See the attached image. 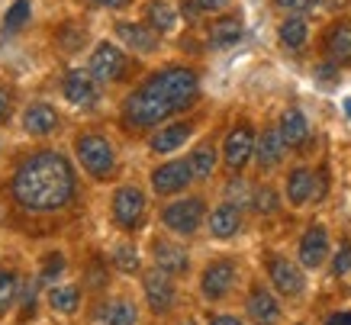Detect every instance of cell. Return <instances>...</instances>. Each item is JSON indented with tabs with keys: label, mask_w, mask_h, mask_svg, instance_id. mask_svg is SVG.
I'll use <instances>...</instances> for the list:
<instances>
[{
	"label": "cell",
	"mask_w": 351,
	"mask_h": 325,
	"mask_svg": "<svg viewBox=\"0 0 351 325\" xmlns=\"http://www.w3.org/2000/svg\"><path fill=\"white\" fill-rule=\"evenodd\" d=\"M332 254V241H329V229L322 222H309L306 232L300 235L297 241V261L306 267V271H316L329 261Z\"/></svg>",
	"instance_id": "12"
},
{
	"label": "cell",
	"mask_w": 351,
	"mask_h": 325,
	"mask_svg": "<svg viewBox=\"0 0 351 325\" xmlns=\"http://www.w3.org/2000/svg\"><path fill=\"white\" fill-rule=\"evenodd\" d=\"M203 222H206V200H203L200 193L174 200V203H168V206L161 210V226L168 232H174V235H184V239L197 235Z\"/></svg>",
	"instance_id": "6"
},
{
	"label": "cell",
	"mask_w": 351,
	"mask_h": 325,
	"mask_svg": "<svg viewBox=\"0 0 351 325\" xmlns=\"http://www.w3.org/2000/svg\"><path fill=\"white\" fill-rule=\"evenodd\" d=\"M200 100V74L191 64H165L152 71L119 106V123L132 132L165 126L171 116H181Z\"/></svg>",
	"instance_id": "1"
},
{
	"label": "cell",
	"mask_w": 351,
	"mask_h": 325,
	"mask_svg": "<svg viewBox=\"0 0 351 325\" xmlns=\"http://www.w3.org/2000/svg\"><path fill=\"white\" fill-rule=\"evenodd\" d=\"M181 325H197V322H193V319H184V322Z\"/></svg>",
	"instance_id": "45"
},
{
	"label": "cell",
	"mask_w": 351,
	"mask_h": 325,
	"mask_svg": "<svg viewBox=\"0 0 351 325\" xmlns=\"http://www.w3.org/2000/svg\"><path fill=\"white\" fill-rule=\"evenodd\" d=\"M255 145H258V132L248 119H235L229 132L223 139V165L229 174H242L252 158H255Z\"/></svg>",
	"instance_id": "7"
},
{
	"label": "cell",
	"mask_w": 351,
	"mask_h": 325,
	"mask_svg": "<svg viewBox=\"0 0 351 325\" xmlns=\"http://www.w3.org/2000/svg\"><path fill=\"white\" fill-rule=\"evenodd\" d=\"M62 271H64V254L62 252H52L43 261V271H39V277H36V280H39V283H52Z\"/></svg>",
	"instance_id": "36"
},
{
	"label": "cell",
	"mask_w": 351,
	"mask_h": 325,
	"mask_svg": "<svg viewBox=\"0 0 351 325\" xmlns=\"http://www.w3.org/2000/svg\"><path fill=\"white\" fill-rule=\"evenodd\" d=\"M90 325H138V309L136 303H129L123 296L119 300H104V303H97Z\"/></svg>",
	"instance_id": "24"
},
{
	"label": "cell",
	"mask_w": 351,
	"mask_h": 325,
	"mask_svg": "<svg viewBox=\"0 0 351 325\" xmlns=\"http://www.w3.org/2000/svg\"><path fill=\"white\" fill-rule=\"evenodd\" d=\"M84 3L94 10H126L132 0H84Z\"/></svg>",
	"instance_id": "38"
},
{
	"label": "cell",
	"mask_w": 351,
	"mask_h": 325,
	"mask_svg": "<svg viewBox=\"0 0 351 325\" xmlns=\"http://www.w3.org/2000/svg\"><path fill=\"white\" fill-rule=\"evenodd\" d=\"M20 126H23V132H26V136L45 139V136H52V132H58V126H62V113H58L52 104L36 100V104H29L26 110H23Z\"/></svg>",
	"instance_id": "16"
},
{
	"label": "cell",
	"mask_w": 351,
	"mask_h": 325,
	"mask_svg": "<svg viewBox=\"0 0 351 325\" xmlns=\"http://www.w3.org/2000/svg\"><path fill=\"white\" fill-rule=\"evenodd\" d=\"M219 152L223 148H216V142L213 139H203L200 145L191 152V171H193V178L197 180H210L216 174V161H219Z\"/></svg>",
	"instance_id": "28"
},
{
	"label": "cell",
	"mask_w": 351,
	"mask_h": 325,
	"mask_svg": "<svg viewBox=\"0 0 351 325\" xmlns=\"http://www.w3.org/2000/svg\"><path fill=\"white\" fill-rule=\"evenodd\" d=\"M32 20V3L29 0H13L7 13H3V29H0V39H7V36H16L23 26H29Z\"/></svg>",
	"instance_id": "30"
},
{
	"label": "cell",
	"mask_w": 351,
	"mask_h": 325,
	"mask_svg": "<svg viewBox=\"0 0 351 325\" xmlns=\"http://www.w3.org/2000/svg\"><path fill=\"white\" fill-rule=\"evenodd\" d=\"M206 229H210V235L219 241H229L239 235V229H242V210L235 206V203H219L213 213H210V219H206Z\"/></svg>",
	"instance_id": "25"
},
{
	"label": "cell",
	"mask_w": 351,
	"mask_h": 325,
	"mask_svg": "<svg viewBox=\"0 0 351 325\" xmlns=\"http://www.w3.org/2000/svg\"><path fill=\"white\" fill-rule=\"evenodd\" d=\"M322 52L339 68H351V23H332L322 32Z\"/></svg>",
	"instance_id": "23"
},
{
	"label": "cell",
	"mask_w": 351,
	"mask_h": 325,
	"mask_svg": "<svg viewBox=\"0 0 351 325\" xmlns=\"http://www.w3.org/2000/svg\"><path fill=\"white\" fill-rule=\"evenodd\" d=\"M49 306H52V313L75 315L77 306H81V287H75V283H55V287H49Z\"/></svg>",
	"instance_id": "29"
},
{
	"label": "cell",
	"mask_w": 351,
	"mask_h": 325,
	"mask_svg": "<svg viewBox=\"0 0 351 325\" xmlns=\"http://www.w3.org/2000/svg\"><path fill=\"white\" fill-rule=\"evenodd\" d=\"M145 213H149V200H145V190L136 187V184H123V187L113 190V200H110V219L119 232H138L145 226Z\"/></svg>",
	"instance_id": "4"
},
{
	"label": "cell",
	"mask_w": 351,
	"mask_h": 325,
	"mask_svg": "<svg viewBox=\"0 0 351 325\" xmlns=\"http://www.w3.org/2000/svg\"><path fill=\"white\" fill-rule=\"evenodd\" d=\"M206 325H245V322L232 313H216V315H210V322Z\"/></svg>",
	"instance_id": "43"
},
{
	"label": "cell",
	"mask_w": 351,
	"mask_h": 325,
	"mask_svg": "<svg viewBox=\"0 0 351 325\" xmlns=\"http://www.w3.org/2000/svg\"><path fill=\"white\" fill-rule=\"evenodd\" d=\"M75 158L87 178L100 180V184L113 178V174H117V165H119L117 145H113L104 132H94V129H84V132L75 136Z\"/></svg>",
	"instance_id": "3"
},
{
	"label": "cell",
	"mask_w": 351,
	"mask_h": 325,
	"mask_svg": "<svg viewBox=\"0 0 351 325\" xmlns=\"http://www.w3.org/2000/svg\"><path fill=\"white\" fill-rule=\"evenodd\" d=\"M142 20L149 23L158 36H168V32H174V26H178L181 16H178V10L171 7L168 0H149V3L142 7Z\"/></svg>",
	"instance_id": "27"
},
{
	"label": "cell",
	"mask_w": 351,
	"mask_h": 325,
	"mask_svg": "<svg viewBox=\"0 0 351 325\" xmlns=\"http://www.w3.org/2000/svg\"><path fill=\"white\" fill-rule=\"evenodd\" d=\"M277 43L284 45L287 52L300 55L303 49H306L309 43V23L300 16V13H293V16H287V20L277 26Z\"/></svg>",
	"instance_id": "26"
},
{
	"label": "cell",
	"mask_w": 351,
	"mask_h": 325,
	"mask_svg": "<svg viewBox=\"0 0 351 325\" xmlns=\"http://www.w3.org/2000/svg\"><path fill=\"white\" fill-rule=\"evenodd\" d=\"M20 293V274L13 267H0V315H7Z\"/></svg>",
	"instance_id": "31"
},
{
	"label": "cell",
	"mask_w": 351,
	"mask_h": 325,
	"mask_svg": "<svg viewBox=\"0 0 351 325\" xmlns=\"http://www.w3.org/2000/svg\"><path fill=\"white\" fill-rule=\"evenodd\" d=\"M265 271H267V280H271V287H274V290L284 296V300H297V296H303V290H306L303 264H293L287 254L271 252L265 258Z\"/></svg>",
	"instance_id": "8"
},
{
	"label": "cell",
	"mask_w": 351,
	"mask_h": 325,
	"mask_svg": "<svg viewBox=\"0 0 351 325\" xmlns=\"http://www.w3.org/2000/svg\"><path fill=\"white\" fill-rule=\"evenodd\" d=\"M149 180H152L155 197H178V193H184L197 178H193L187 158H171V161L158 165V168H152Z\"/></svg>",
	"instance_id": "10"
},
{
	"label": "cell",
	"mask_w": 351,
	"mask_h": 325,
	"mask_svg": "<svg viewBox=\"0 0 351 325\" xmlns=\"http://www.w3.org/2000/svg\"><path fill=\"white\" fill-rule=\"evenodd\" d=\"M280 13H287V16H293V13H313L316 7H319V0H271Z\"/></svg>",
	"instance_id": "37"
},
{
	"label": "cell",
	"mask_w": 351,
	"mask_h": 325,
	"mask_svg": "<svg viewBox=\"0 0 351 325\" xmlns=\"http://www.w3.org/2000/svg\"><path fill=\"white\" fill-rule=\"evenodd\" d=\"M193 7L200 13H223L229 7V0H193Z\"/></svg>",
	"instance_id": "39"
},
{
	"label": "cell",
	"mask_w": 351,
	"mask_h": 325,
	"mask_svg": "<svg viewBox=\"0 0 351 325\" xmlns=\"http://www.w3.org/2000/svg\"><path fill=\"white\" fill-rule=\"evenodd\" d=\"M245 36V23L242 13H226V16H216L206 29V43L210 49H232V45L242 43Z\"/></svg>",
	"instance_id": "22"
},
{
	"label": "cell",
	"mask_w": 351,
	"mask_h": 325,
	"mask_svg": "<svg viewBox=\"0 0 351 325\" xmlns=\"http://www.w3.org/2000/svg\"><path fill=\"white\" fill-rule=\"evenodd\" d=\"M152 261L155 267L171 277H184V274L191 271V254L184 252L178 241H168V239H155L152 241Z\"/></svg>",
	"instance_id": "19"
},
{
	"label": "cell",
	"mask_w": 351,
	"mask_h": 325,
	"mask_svg": "<svg viewBox=\"0 0 351 325\" xmlns=\"http://www.w3.org/2000/svg\"><path fill=\"white\" fill-rule=\"evenodd\" d=\"M277 129H280V136H284L287 148H293V152H303V148L309 145V139H313L309 119L300 106H287V110L280 113V119H277Z\"/></svg>",
	"instance_id": "21"
},
{
	"label": "cell",
	"mask_w": 351,
	"mask_h": 325,
	"mask_svg": "<svg viewBox=\"0 0 351 325\" xmlns=\"http://www.w3.org/2000/svg\"><path fill=\"white\" fill-rule=\"evenodd\" d=\"M284 197L293 210L306 206L316 200V171L306 168V165H297V168L287 171V180H284Z\"/></svg>",
	"instance_id": "18"
},
{
	"label": "cell",
	"mask_w": 351,
	"mask_h": 325,
	"mask_svg": "<svg viewBox=\"0 0 351 325\" xmlns=\"http://www.w3.org/2000/svg\"><path fill=\"white\" fill-rule=\"evenodd\" d=\"M87 277H90V280H87V287H94V290H100V287H104V283H107V271H104V267H100V264H90V271H87Z\"/></svg>",
	"instance_id": "40"
},
{
	"label": "cell",
	"mask_w": 351,
	"mask_h": 325,
	"mask_svg": "<svg viewBox=\"0 0 351 325\" xmlns=\"http://www.w3.org/2000/svg\"><path fill=\"white\" fill-rule=\"evenodd\" d=\"M235 283H239V264L232 258H216L200 274V293L203 300L219 303V300H226L235 290Z\"/></svg>",
	"instance_id": "9"
},
{
	"label": "cell",
	"mask_w": 351,
	"mask_h": 325,
	"mask_svg": "<svg viewBox=\"0 0 351 325\" xmlns=\"http://www.w3.org/2000/svg\"><path fill=\"white\" fill-rule=\"evenodd\" d=\"M245 313H248V319L255 325H280V319H284V309L277 303V296L271 293L267 287H261V283H255V287L248 290V296H245Z\"/></svg>",
	"instance_id": "17"
},
{
	"label": "cell",
	"mask_w": 351,
	"mask_h": 325,
	"mask_svg": "<svg viewBox=\"0 0 351 325\" xmlns=\"http://www.w3.org/2000/svg\"><path fill=\"white\" fill-rule=\"evenodd\" d=\"M10 110H13V91L0 84V123L10 116Z\"/></svg>",
	"instance_id": "41"
},
{
	"label": "cell",
	"mask_w": 351,
	"mask_h": 325,
	"mask_svg": "<svg viewBox=\"0 0 351 325\" xmlns=\"http://www.w3.org/2000/svg\"><path fill=\"white\" fill-rule=\"evenodd\" d=\"M193 119H178V123H165L152 132L149 139V152L152 155H174V152H181L193 136Z\"/></svg>",
	"instance_id": "15"
},
{
	"label": "cell",
	"mask_w": 351,
	"mask_h": 325,
	"mask_svg": "<svg viewBox=\"0 0 351 325\" xmlns=\"http://www.w3.org/2000/svg\"><path fill=\"white\" fill-rule=\"evenodd\" d=\"M287 142L280 136V129L277 126H267L261 129V136H258V145H255V165L261 171H274L284 165V158H287Z\"/></svg>",
	"instance_id": "20"
},
{
	"label": "cell",
	"mask_w": 351,
	"mask_h": 325,
	"mask_svg": "<svg viewBox=\"0 0 351 325\" xmlns=\"http://www.w3.org/2000/svg\"><path fill=\"white\" fill-rule=\"evenodd\" d=\"M142 293H145V303L155 315H168L174 306H178V287H174V277L165 271H149L142 277Z\"/></svg>",
	"instance_id": "14"
},
{
	"label": "cell",
	"mask_w": 351,
	"mask_h": 325,
	"mask_svg": "<svg viewBox=\"0 0 351 325\" xmlns=\"http://www.w3.org/2000/svg\"><path fill=\"white\" fill-rule=\"evenodd\" d=\"M100 87L104 84L90 74V68H68L62 77V97L81 110H94L100 104Z\"/></svg>",
	"instance_id": "11"
},
{
	"label": "cell",
	"mask_w": 351,
	"mask_h": 325,
	"mask_svg": "<svg viewBox=\"0 0 351 325\" xmlns=\"http://www.w3.org/2000/svg\"><path fill=\"white\" fill-rule=\"evenodd\" d=\"M252 206H255L261 216H274L277 210H280V200H277V190L274 187H258L252 190Z\"/></svg>",
	"instance_id": "33"
},
{
	"label": "cell",
	"mask_w": 351,
	"mask_h": 325,
	"mask_svg": "<svg viewBox=\"0 0 351 325\" xmlns=\"http://www.w3.org/2000/svg\"><path fill=\"white\" fill-rule=\"evenodd\" d=\"M322 325H351V309H335L322 319Z\"/></svg>",
	"instance_id": "42"
},
{
	"label": "cell",
	"mask_w": 351,
	"mask_h": 325,
	"mask_svg": "<svg viewBox=\"0 0 351 325\" xmlns=\"http://www.w3.org/2000/svg\"><path fill=\"white\" fill-rule=\"evenodd\" d=\"M55 43L62 45V52H77V49H84V29L81 26L71 29V23H64L62 29L55 32Z\"/></svg>",
	"instance_id": "34"
},
{
	"label": "cell",
	"mask_w": 351,
	"mask_h": 325,
	"mask_svg": "<svg viewBox=\"0 0 351 325\" xmlns=\"http://www.w3.org/2000/svg\"><path fill=\"white\" fill-rule=\"evenodd\" d=\"M341 113L351 119V97H341Z\"/></svg>",
	"instance_id": "44"
},
{
	"label": "cell",
	"mask_w": 351,
	"mask_h": 325,
	"mask_svg": "<svg viewBox=\"0 0 351 325\" xmlns=\"http://www.w3.org/2000/svg\"><path fill=\"white\" fill-rule=\"evenodd\" d=\"M113 36L119 39V45H126L136 55H155L161 49V36L145 20H117Z\"/></svg>",
	"instance_id": "13"
},
{
	"label": "cell",
	"mask_w": 351,
	"mask_h": 325,
	"mask_svg": "<svg viewBox=\"0 0 351 325\" xmlns=\"http://www.w3.org/2000/svg\"><path fill=\"white\" fill-rule=\"evenodd\" d=\"M77 193V174L71 161L55 152L43 148L26 155L10 174V200L29 216H52L71 206Z\"/></svg>",
	"instance_id": "2"
},
{
	"label": "cell",
	"mask_w": 351,
	"mask_h": 325,
	"mask_svg": "<svg viewBox=\"0 0 351 325\" xmlns=\"http://www.w3.org/2000/svg\"><path fill=\"white\" fill-rule=\"evenodd\" d=\"M332 277H351V239H341L339 252H332Z\"/></svg>",
	"instance_id": "35"
},
{
	"label": "cell",
	"mask_w": 351,
	"mask_h": 325,
	"mask_svg": "<svg viewBox=\"0 0 351 325\" xmlns=\"http://www.w3.org/2000/svg\"><path fill=\"white\" fill-rule=\"evenodd\" d=\"M87 68L94 74L100 84H119V81H126L129 74H132V58L126 55L123 45H113V43H97L90 49V58H87Z\"/></svg>",
	"instance_id": "5"
},
{
	"label": "cell",
	"mask_w": 351,
	"mask_h": 325,
	"mask_svg": "<svg viewBox=\"0 0 351 325\" xmlns=\"http://www.w3.org/2000/svg\"><path fill=\"white\" fill-rule=\"evenodd\" d=\"M113 264H117V271H123V274H138V267H142L138 248L129 245V241L117 245V248H113Z\"/></svg>",
	"instance_id": "32"
}]
</instances>
